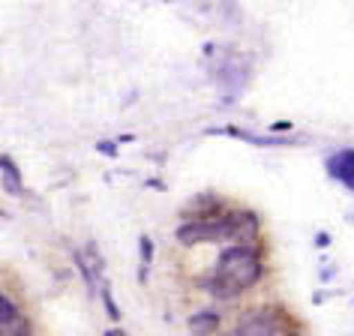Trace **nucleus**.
<instances>
[{"mask_svg":"<svg viewBox=\"0 0 354 336\" xmlns=\"http://www.w3.org/2000/svg\"><path fill=\"white\" fill-rule=\"evenodd\" d=\"M219 327V315L210 312V309H201V312H196L189 318V330L192 333H214Z\"/></svg>","mask_w":354,"mask_h":336,"instance_id":"4","label":"nucleus"},{"mask_svg":"<svg viewBox=\"0 0 354 336\" xmlns=\"http://www.w3.org/2000/svg\"><path fill=\"white\" fill-rule=\"evenodd\" d=\"M0 174H3V183H6V189H10L12 196H19V192H21V178H19V168L12 165V159L0 156Z\"/></svg>","mask_w":354,"mask_h":336,"instance_id":"5","label":"nucleus"},{"mask_svg":"<svg viewBox=\"0 0 354 336\" xmlns=\"http://www.w3.org/2000/svg\"><path fill=\"white\" fill-rule=\"evenodd\" d=\"M261 255L255 246L250 243H234L219 255L216 261V273L210 279V288L216 297H237L241 291H246L250 286L261 279Z\"/></svg>","mask_w":354,"mask_h":336,"instance_id":"1","label":"nucleus"},{"mask_svg":"<svg viewBox=\"0 0 354 336\" xmlns=\"http://www.w3.org/2000/svg\"><path fill=\"white\" fill-rule=\"evenodd\" d=\"M100 150H102V153H114V147H111V141H102V147H100Z\"/></svg>","mask_w":354,"mask_h":336,"instance_id":"7","label":"nucleus"},{"mask_svg":"<svg viewBox=\"0 0 354 336\" xmlns=\"http://www.w3.org/2000/svg\"><path fill=\"white\" fill-rule=\"evenodd\" d=\"M237 330L250 333V336L282 333V330H286V318H282L277 309H252V312H246V318L237 324Z\"/></svg>","mask_w":354,"mask_h":336,"instance_id":"2","label":"nucleus"},{"mask_svg":"<svg viewBox=\"0 0 354 336\" xmlns=\"http://www.w3.org/2000/svg\"><path fill=\"white\" fill-rule=\"evenodd\" d=\"M327 171H330L336 180H342L348 189H354V150L336 153L330 162H327Z\"/></svg>","mask_w":354,"mask_h":336,"instance_id":"3","label":"nucleus"},{"mask_svg":"<svg viewBox=\"0 0 354 336\" xmlns=\"http://www.w3.org/2000/svg\"><path fill=\"white\" fill-rule=\"evenodd\" d=\"M147 268H150V241L141 237V277L147 273Z\"/></svg>","mask_w":354,"mask_h":336,"instance_id":"6","label":"nucleus"}]
</instances>
